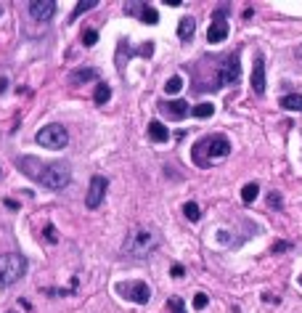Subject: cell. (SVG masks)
<instances>
[{"mask_svg": "<svg viewBox=\"0 0 302 313\" xmlns=\"http://www.w3.org/2000/svg\"><path fill=\"white\" fill-rule=\"evenodd\" d=\"M19 170L24 175H29L32 181H37L43 183L45 189H51V191H61V189H67L69 186V165H64V162H43L37 160V156H19Z\"/></svg>", "mask_w": 302, "mask_h": 313, "instance_id": "6da1fadb", "label": "cell"}, {"mask_svg": "<svg viewBox=\"0 0 302 313\" xmlns=\"http://www.w3.org/2000/svg\"><path fill=\"white\" fill-rule=\"evenodd\" d=\"M159 247V237L149 228H133L127 233V239L122 244V255L127 260H146L154 249Z\"/></svg>", "mask_w": 302, "mask_h": 313, "instance_id": "7a4b0ae2", "label": "cell"}, {"mask_svg": "<svg viewBox=\"0 0 302 313\" xmlns=\"http://www.w3.org/2000/svg\"><path fill=\"white\" fill-rule=\"evenodd\" d=\"M228 154H231V141L226 135H207L194 146V151H191V156H194V162L199 167H210V162L223 160V156H228Z\"/></svg>", "mask_w": 302, "mask_h": 313, "instance_id": "3957f363", "label": "cell"}, {"mask_svg": "<svg viewBox=\"0 0 302 313\" xmlns=\"http://www.w3.org/2000/svg\"><path fill=\"white\" fill-rule=\"evenodd\" d=\"M24 273H27V258L24 255H19V252L0 255V287L16 284Z\"/></svg>", "mask_w": 302, "mask_h": 313, "instance_id": "277c9868", "label": "cell"}, {"mask_svg": "<svg viewBox=\"0 0 302 313\" xmlns=\"http://www.w3.org/2000/svg\"><path fill=\"white\" fill-rule=\"evenodd\" d=\"M37 144L51 151H58L69 144V130L64 125H45L43 130H37Z\"/></svg>", "mask_w": 302, "mask_h": 313, "instance_id": "5b68a950", "label": "cell"}, {"mask_svg": "<svg viewBox=\"0 0 302 313\" xmlns=\"http://www.w3.org/2000/svg\"><path fill=\"white\" fill-rule=\"evenodd\" d=\"M114 289L119 297H125V300H130L135 305H146L149 297H151V287L146 281H119Z\"/></svg>", "mask_w": 302, "mask_h": 313, "instance_id": "8992f818", "label": "cell"}, {"mask_svg": "<svg viewBox=\"0 0 302 313\" xmlns=\"http://www.w3.org/2000/svg\"><path fill=\"white\" fill-rule=\"evenodd\" d=\"M241 80V64H238V53L223 61V67L217 72V85H236Z\"/></svg>", "mask_w": 302, "mask_h": 313, "instance_id": "52a82bcc", "label": "cell"}, {"mask_svg": "<svg viewBox=\"0 0 302 313\" xmlns=\"http://www.w3.org/2000/svg\"><path fill=\"white\" fill-rule=\"evenodd\" d=\"M106 189H109V178L106 175H93L90 178V189H88V197H85V205L90 210L101 207V202L106 197Z\"/></svg>", "mask_w": 302, "mask_h": 313, "instance_id": "ba28073f", "label": "cell"}, {"mask_svg": "<svg viewBox=\"0 0 302 313\" xmlns=\"http://www.w3.org/2000/svg\"><path fill=\"white\" fill-rule=\"evenodd\" d=\"M228 11V6H220L217 8V13H215V19H212V24H210V29H207V40L210 43H223V40H228V22L223 19V13Z\"/></svg>", "mask_w": 302, "mask_h": 313, "instance_id": "9c48e42d", "label": "cell"}, {"mask_svg": "<svg viewBox=\"0 0 302 313\" xmlns=\"http://www.w3.org/2000/svg\"><path fill=\"white\" fill-rule=\"evenodd\" d=\"M29 13L37 22H51L56 13V3L53 0H35V3H29Z\"/></svg>", "mask_w": 302, "mask_h": 313, "instance_id": "30bf717a", "label": "cell"}, {"mask_svg": "<svg viewBox=\"0 0 302 313\" xmlns=\"http://www.w3.org/2000/svg\"><path fill=\"white\" fill-rule=\"evenodd\" d=\"M252 90L254 93H265V58L257 56L254 58V67H252Z\"/></svg>", "mask_w": 302, "mask_h": 313, "instance_id": "8fae6325", "label": "cell"}, {"mask_svg": "<svg viewBox=\"0 0 302 313\" xmlns=\"http://www.w3.org/2000/svg\"><path fill=\"white\" fill-rule=\"evenodd\" d=\"M149 138L154 141V144H165V141L170 138L167 125H162L159 120H151V122H149Z\"/></svg>", "mask_w": 302, "mask_h": 313, "instance_id": "7c38bea8", "label": "cell"}, {"mask_svg": "<svg viewBox=\"0 0 302 313\" xmlns=\"http://www.w3.org/2000/svg\"><path fill=\"white\" fill-rule=\"evenodd\" d=\"M162 112L172 120H183L188 114V106H186V101H167V104H162Z\"/></svg>", "mask_w": 302, "mask_h": 313, "instance_id": "4fadbf2b", "label": "cell"}, {"mask_svg": "<svg viewBox=\"0 0 302 313\" xmlns=\"http://www.w3.org/2000/svg\"><path fill=\"white\" fill-rule=\"evenodd\" d=\"M88 80H98V72L95 69H74L72 74H69V83L72 85H83V83H88Z\"/></svg>", "mask_w": 302, "mask_h": 313, "instance_id": "5bb4252c", "label": "cell"}, {"mask_svg": "<svg viewBox=\"0 0 302 313\" xmlns=\"http://www.w3.org/2000/svg\"><path fill=\"white\" fill-rule=\"evenodd\" d=\"M194 29H196V19L194 16H186L178 22V37L180 40H191L194 37Z\"/></svg>", "mask_w": 302, "mask_h": 313, "instance_id": "9a60e30c", "label": "cell"}, {"mask_svg": "<svg viewBox=\"0 0 302 313\" xmlns=\"http://www.w3.org/2000/svg\"><path fill=\"white\" fill-rule=\"evenodd\" d=\"M281 106L289 109V112H302V96L299 93H289V96L281 99Z\"/></svg>", "mask_w": 302, "mask_h": 313, "instance_id": "2e32d148", "label": "cell"}, {"mask_svg": "<svg viewBox=\"0 0 302 313\" xmlns=\"http://www.w3.org/2000/svg\"><path fill=\"white\" fill-rule=\"evenodd\" d=\"M191 114L199 117V120H210L215 114V104H210V101H207V104H196L194 109H191Z\"/></svg>", "mask_w": 302, "mask_h": 313, "instance_id": "e0dca14e", "label": "cell"}, {"mask_svg": "<svg viewBox=\"0 0 302 313\" xmlns=\"http://www.w3.org/2000/svg\"><path fill=\"white\" fill-rule=\"evenodd\" d=\"M140 22H143V24H156V22H159L156 8L149 6V3H143V8H140Z\"/></svg>", "mask_w": 302, "mask_h": 313, "instance_id": "ac0fdd59", "label": "cell"}, {"mask_svg": "<svg viewBox=\"0 0 302 313\" xmlns=\"http://www.w3.org/2000/svg\"><path fill=\"white\" fill-rule=\"evenodd\" d=\"M183 90V77L180 74H172L167 85H165V93H170V96H175V93H180Z\"/></svg>", "mask_w": 302, "mask_h": 313, "instance_id": "d6986e66", "label": "cell"}, {"mask_svg": "<svg viewBox=\"0 0 302 313\" xmlns=\"http://www.w3.org/2000/svg\"><path fill=\"white\" fill-rule=\"evenodd\" d=\"M183 212H186V218H188L191 223H196L199 218H202V210H199L196 202H186V205H183Z\"/></svg>", "mask_w": 302, "mask_h": 313, "instance_id": "ffe728a7", "label": "cell"}, {"mask_svg": "<svg viewBox=\"0 0 302 313\" xmlns=\"http://www.w3.org/2000/svg\"><path fill=\"white\" fill-rule=\"evenodd\" d=\"M111 99V88L106 83H98L95 85V104H106Z\"/></svg>", "mask_w": 302, "mask_h": 313, "instance_id": "44dd1931", "label": "cell"}, {"mask_svg": "<svg viewBox=\"0 0 302 313\" xmlns=\"http://www.w3.org/2000/svg\"><path fill=\"white\" fill-rule=\"evenodd\" d=\"M257 194H260V186H257V183H247L244 189H241V199L247 202V205L257 199Z\"/></svg>", "mask_w": 302, "mask_h": 313, "instance_id": "7402d4cb", "label": "cell"}, {"mask_svg": "<svg viewBox=\"0 0 302 313\" xmlns=\"http://www.w3.org/2000/svg\"><path fill=\"white\" fill-rule=\"evenodd\" d=\"M95 6H98V3H93V0H88V3H77V6H74V13H72V19H77L79 13H85V11H93Z\"/></svg>", "mask_w": 302, "mask_h": 313, "instance_id": "603a6c76", "label": "cell"}, {"mask_svg": "<svg viewBox=\"0 0 302 313\" xmlns=\"http://www.w3.org/2000/svg\"><path fill=\"white\" fill-rule=\"evenodd\" d=\"M268 207H273V210H281L284 207V202H281V197L273 191V194H268Z\"/></svg>", "mask_w": 302, "mask_h": 313, "instance_id": "cb8c5ba5", "label": "cell"}, {"mask_svg": "<svg viewBox=\"0 0 302 313\" xmlns=\"http://www.w3.org/2000/svg\"><path fill=\"white\" fill-rule=\"evenodd\" d=\"M95 40H98V32H95V29H88V32L83 35V43L88 45V48H90V45H95Z\"/></svg>", "mask_w": 302, "mask_h": 313, "instance_id": "d4e9b609", "label": "cell"}, {"mask_svg": "<svg viewBox=\"0 0 302 313\" xmlns=\"http://www.w3.org/2000/svg\"><path fill=\"white\" fill-rule=\"evenodd\" d=\"M207 303H210V300H207V295H204V292H196V297H194V308L202 310V308H207Z\"/></svg>", "mask_w": 302, "mask_h": 313, "instance_id": "484cf974", "label": "cell"}, {"mask_svg": "<svg viewBox=\"0 0 302 313\" xmlns=\"http://www.w3.org/2000/svg\"><path fill=\"white\" fill-rule=\"evenodd\" d=\"M167 305H170V313H183V300L180 297H172Z\"/></svg>", "mask_w": 302, "mask_h": 313, "instance_id": "4316f807", "label": "cell"}, {"mask_svg": "<svg viewBox=\"0 0 302 313\" xmlns=\"http://www.w3.org/2000/svg\"><path fill=\"white\" fill-rule=\"evenodd\" d=\"M45 239L48 242H56V228L53 226H45Z\"/></svg>", "mask_w": 302, "mask_h": 313, "instance_id": "83f0119b", "label": "cell"}, {"mask_svg": "<svg viewBox=\"0 0 302 313\" xmlns=\"http://www.w3.org/2000/svg\"><path fill=\"white\" fill-rule=\"evenodd\" d=\"M170 271H172V276H175V279H180V276H186V271H183V265H178V263H175V265H172Z\"/></svg>", "mask_w": 302, "mask_h": 313, "instance_id": "f1b7e54d", "label": "cell"}, {"mask_svg": "<svg viewBox=\"0 0 302 313\" xmlns=\"http://www.w3.org/2000/svg\"><path fill=\"white\" fill-rule=\"evenodd\" d=\"M284 249H289V244H286V242H278V244L273 247V252H284Z\"/></svg>", "mask_w": 302, "mask_h": 313, "instance_id": "f546056e", "label": "cell"}, {"mask_svg": "<svg viewBox=\"0 0 302 313\" xmlns=\"http://www.w3.org/2000/svg\"><path fill=\"white\" fill-rule=\"evenodd\" d=\"M6 207H11V210H19V205H16L13 199H6Z\"/></svg>", "mask_w": 302, "mask_h": 313, "instance_id": "4dcf8cb0", "label": "cell"}, {"mask_svg": "<svg viewBox=\"0 0 302 313\" xmlns=\"http://www.w3.org/2000/svg\"><path fill=\"white\" fill-rule=\"evenodd\" d=\"M294 56H297V61H299V67H302V45H299V48L294 51Z\"/></svg>", "mask_w": 302, "mask_h": 313, "instance_id": "1f68e13d", "label": "cell"}, {"mask_svg": "<svg viewBox=\"0 0 302 313\" xmlns=\"http://www.w3.org/2000/svg\"><path fill=\"white\" fill-rule=\"evenodd\" d=\"M6 88H8V80H6V77H3V80H0V93H3Z\"/></svg>", "mask_w": 302, "mask_h": 313, "instance_id": "d6a6232c", "label": "cell"}, {"mask_svg": "<svg viewBox=\"0 0 302 313\" xmlns=\"http://www.w3.org/2000/svg\"><path fill=\"white\" fill-rule=\"evenodd\" d=\"M8 313H19V310H8Z\"/></svg>", "mask_w": 302, "mask_h": 313, "instance_id": "836d02e7", "label": "cell"}, {"mask_svg": "<svg viewBox=\"0 0 302 313\" xmlns=\"http://www.w3.org/2000/svg\"><path fill=\"white\" fill-rule=\"evenodd\" d=\"M0 11H3V8H0Z\"/></svg>", "mask_w": 302, "mask_h": 313, "instance_id": "e575fe53", "label": "cell"}, {"mask_svg": "<svg viewBox=\"0 0 302 313\" xmlns=\"http://www.w3.org/2000/svg\"><path fill=\"white\" fill-rule=\"evenodd\" d=\"M299 281H302V279H299Z\"/></svg>", "mask_w": 302, "mask_h": 313, "instance_id": "d590c367", "label": "cell"}]
</instances>
